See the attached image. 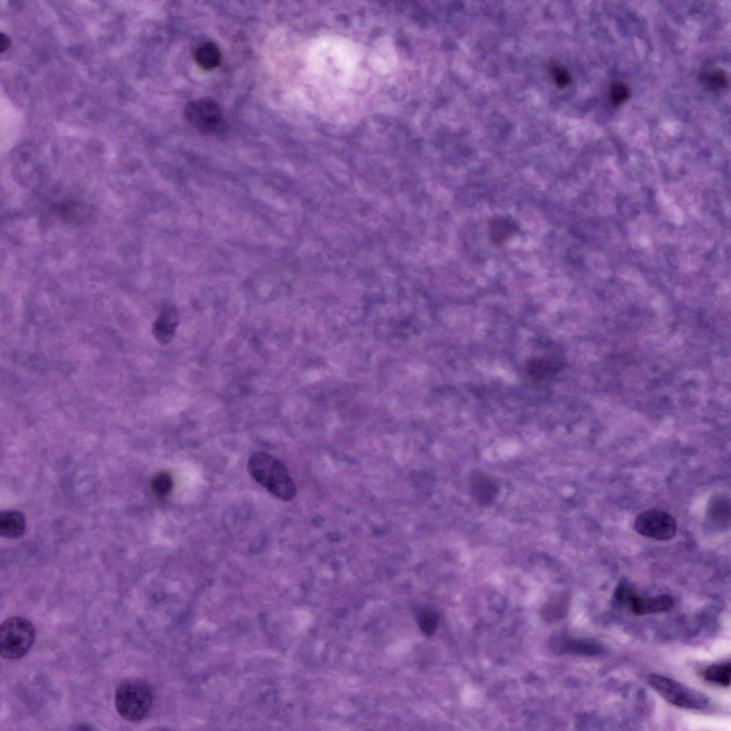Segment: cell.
Returning a JSON list of instances; mask_svg holds the SVG:
<instances>
[{"mask_svg":"<svg viewBox=\"0 0 731 731\" xmlns=\"http://www.w3.org/2000/svg\"><path fill=\"white\" fill-rule=\"evenodd\" d=\"M252 477L277 499L289 502L296 495V485L285 465L265 452L253 453L248 462Z\"/></svg>","mask_w":731,"mask_h":731,"instance_id":"cell-1","label":"cell"},{"mask_svg":"<svg viewBox=\"0 0 731 731\" xmlns=\"http://www.w3.org/2000/svg\"><path fill=\"white\" fill-rule=\"evenodd\" d=\"M154 694L144 681L130 680L121 684L115 693V706L118 714L130 722L145 718L153 704Z\"/></svg>","mask_w":731,"mask_h":731,"instance_id":"cell-2","label":"cell"},{"mask_svg":"<svg viewBox=\"0 0 731 731\" xmlns=\"http://www.w3.org/2000/svg\"><path fill=\"white\" fill-rule=\"evenodd\" d=\"M35 640L31 622L21 617L9 618L0 627V654L9 660L22 658L32 649Z\"/></svg>","mask_w":731,"mask_h":731,"instance_id":"cell-3","label":"cell"},{"mask_svg":"<svg viewBox=\"0 0 731 731\" xmlns=\"http://www.w3.org/2000/svg\"><path fill=\"white\" fill-rule=\"evenodd\" d=\"M649 684L667 702L677 707L702 710L709 704V697L676 680L652 675L648 677Z\"/></svg>","mask_w":731,"mask_h":731,"instance_id":"cell-4","label":"cell"},{"mask_svg":"<svg viewBox=\"0 0 731 731\" xmlns=\"http://www.w3.org/2000/svg\"><path fill=\"white\" fill-rule=\"evenodd\" d=\"M185 114L188 123L204 133H219L225 126L219 105L211 98H200L189 103Z\"/></svg>","mask_w":731,"mask_h":731,"instance_id":"cell-5","label":"cell"},{"mask_svg":"<svg viewBox=\"0 0 731 731\" xmlns=\"http://www.w3.org/2000/svg\"><path fill=\"white\" fill-rule=\"evenodd\" d=\"M634 529L642 536L665 541L676 536L678 525L672 515L662 510L650 509L638 515Z\"/></svg>","mask_w":731,"mask_h":731,"instance_id":"cell-6","label":"cell"},{"mask_svg":"<svg viewBox=\"0 0 731 731\" xmlns=\"http://www.w3.org/2000/svg\"><path fill=\"white\" fill-rule=\"evenodd\" d=\"M619 602L629 607L636 616H647L669 612L674 606V599L668 595L641 597L627 585L620 591Z\"/></svg>","mask_w":731,"mask_h":731,"instance_id":"cell-7","label":"cell"},{"mask_svg":"<svg viewBox=\"0 0 731 731\" xmlns=\"http://www.w3.org/2000/svg\"><path fill=\"white\" fill-rule=\"evenodd\" d=\"M550 646L557 654L593 656L601 651L598 645L587 639L556 637Z\"/></svg>","mask_w":731,"mask_h":731,"instance_id":"cell-8","label":"cell"},{"mask_svg":"<svg viewBox=\"0 0 731 731\" xmlns=\"http://www.w3.org/2000/svg\"><path fill=\"white\" fill-rule=\"evenodd\" d=\"M179 322V315L174 307H167L152 325V333L161 345L169 344L173 339Z\"/></svg>","mask_w":731,"mask_h":731,"instance_id":"cell-9","label":"cell"},{"mask_svg":"<svg viewBox=\"0 0 731 731\" xmlns=\"http://www.w3.org/2000/svg\"><path fill=\"white\" fill-rule=\"evenodd\" d=\"M26 529L23 514L17 511H7L0 515V534L7 538L21 537Z\"/></svg>","mask_w":731,"mask_h":731,"instance_id":"cell-10","label":"cell"},{"mask_svg":"<svg viewBox=\"0 0 731 731\" xmlns=\"http://www.w3.org/2000/svg\"><path fill=\"white\" fill-rule=\"evenodd\" d=\"M195 59L200 68L210 71L219 66L221 62V52L215 43H202L195 51Z\"/></svg>","mask_w":731,"mask_h":731,"instance_id":"cell-11","label":"cell"},{"mask_svg":"<svg viewBox=\"0 0 731 731\" xmlns=\"http://www.w3.org/2000/svg\"><path fill=\"white\" fill-rule=\"evenodd\" d=\"M517 232L515 224L511 220L498 217L490 223V236L497 245H501Z\"/></svg>","mask_w":731,"mask_h":731,"instance_id":"cell-12","label":"cell"},{"mask_svg":"<svg viewBox=\"0 0 731 731\" xmlns=\"http://www.w3.org/2000/svg\"><path fill=\"white\" fill-rule=\"evenodd\" d=\"M731 665L730 663H717L709 666L704 672V679L723 687L730 685Z\"/></svg>","mask_w":731,"mask_h":731,"instance_id":"cell-13","label":"cell"},{"mask_svg":"<svg viewBox=\"0 0 731 731\" xmlns=\"http://www.w3.org/2000/svg\"><path fill=\"white\" fill-rule=\"evenodd\" d=\"M564 607V597L553 596L542 606L540 615L545 621L555 623L563 617Z\"/></svg>","mask_w":731,"mask_h":731,"instance_id":"cell-14","label":"cell"},{"mask_svg":"<svg viewBox=\"0 0 731 731\" xmlns=\"http://www.w3.org/2000/svg\"><path fill=\"white\" fill-rule=\"evenodd\" d=\"M557 360L550 358H539L532 361L529 365V372L533 377L545 378L557 372Z\"/></svg>","mask_w":731,"mask_h":731,"instance_id":"cell-15","label":"cell"},{"mask_svg":"<svg viewBox=\"0 0 731 731\" xmlns=\"http://www.w3.org/2000/svg\"><path fill=\"white\" fill-rule=\"evenodd\" d=\"M631 97V89L628 85L621 81L614 82L609 89V100L611 103L618 107Z\"/></svg>","mask_w":731,"mask_h":731,"instance_id":"cell-16","label":"cell"},{"mask_svg":"<svg viewBox=\"0 0 731 731\" xmlns=\"http://www.w3.org/2000/svg\"><path fill=\"white\" fill-rule=\"evenodd\" d=\"M174 485L171 476L166 472L157 474L151 481V489L159 497H165L172 490Z\"/></svg>","mask_w":731,"mask_h":731,"instance_id":"cell-17","label":"cell"},{"mask_svg":"<svg viewBox=\"0 0 731 731\" xmlns=\"http://www.w3.org/2000/svg\"><path fill=\"white\" fill-rule=\"evenodd\" d=\"M418 621L421 631L430 635L434 634L438 627L439 617L435 612L425 609L420 612Z\"/></svg>","mask_w":731,"mask_h":731,"instance_id":"cell-18","label":"cell"},{"mask_svg":"<svg viewBox=\"0 0 731 731\" xmlns=\"http://www.w3.org/2000/svg\"><path fill=\"white\" fill-rule=\"evenodd\" d=\"M706 82L708 86L713 90L723 89L728 84L725 73L721 69L710 72L706 77Z\"/></svg>","mask_w":731,"mask_h":731,"instance_id":"cell-19","label":"cell"},{"mask_svg":"<svg viewBox=\"0 0 731 731\" xmlns=\"http://www.w3.org/2000/svg\"><path fill=\"white\" fill-rule=\"evenodd\" d=\"M555 76L557 83L562 86H566L571 80L569 74L562 69L556 70Z\"/></svg>","mask_w":731,"mask_h":731,"instance_id":"cell-20","label":"cell"},{"mask_svg":"<svg viewBox=\"0 0 731 731\" xmlns=\"http://www.w3.org/2000/svg\"><path fill=\"white\" fill-rule=\"evenodd\" d=\"M10 45V41L8 37L4 34H1L0 37V46H1V52H4Z\"/></svg>","mask_w":731,"mask_h":731,"instance_id":"cell-21","label":"cell"}]
</instances>
